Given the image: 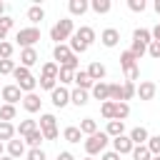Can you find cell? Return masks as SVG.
Masks as SVG:
<instances>
[{"label": "cell", "mask_w": 160, "mask_h": 160, "mask_svg": "<svg viewBox=\"0 0 160 160\" xmlns=\"http://www.w3.org/2000/svg\"><path fill=\"white\" fill-rule=\"evenodd\" d=\"M45 138H42V132H40V128L38 130H32L30 135H25V145H30V148H40V142H42Z\"/></svg>", "instance_id": "836d02e7"}, {"label": "cell", "mask_w": 160, "mask_h": 160, "mask_svg": "<svg viewBox=\"0 0 160 160\" xmlns=\"http://www.w3.org/2000/svg\"><path fill=\"white\" fill-rule=\"evenodd\" d=\"M72 35H75V38H78V40H80L85 48H90V45L95 42V30H92L90 25H80V28H78Z\"/></svg>", "instance_id": "30bf717a"}, {"label": "cell", "mask_w": 160, "mask_h": 160, "mask_svg": "<svg viewBox=\"0 0 160 160\" xmlns=\"http://www.w3.org/2000/svg\"><path fill=\"white\" fill-rule=\"evenodd\" d=\"M100 115H102L105 120H112V118H115V102H112V100H105V102L100 105Z\"/></svg>", "instance_id": "e575fe53"}, {"label": "cell", "mask_w": 160, "mask_h": 160, "mask_svg": "<svg viewBox=\"0 0 160 160\" xmlns=\"http://www.w3.org/2000/svg\"><path fill=\"white\" fill-rule=\"evenodd\" d=\"M110 142H112V150H115L118 155H130V152H132V148H135V145H132V140H130L128 135H118V138H112Z\"/></svg>", "instance_id": "52a82bcc"}, {"label": "cell", "mask_w": 160, "mask_h": 160, "mask_svg": "<svg viewBox=\"0 0 160 160\" xmlns=\"http://www.w3.org/2000/svg\"><path fill=\"white\" fill-rule=\"evenodd\" d=\"M58 72H60V65H58V62H45V65H42V75H45V78H55V80H58Z\"/></svg>", "instance_id": "f35d334b"}, {"label": "cell", "mask_w": 160, "mask_h": 160, "mask_svg": "<svg viewBox=\"0 0 160 160\" xmlns=\"http://www.w3.org/2000/svg\"><path fill=\"white\" fill-rule=\"evenodd\" d=\"M130 52H132V55L140 60V58L148 52V45H142V42H135V40H132V45H130Z\"/></svg>", "instance_id": "ee69618b"}, {"label": "cell", "mask_w": 160, "mask_h": 160, "mask_svg": "<svg viewBox=\"0 0 160 160\" xmlns=\"http://www.w3.org/2000/svg\"><path fill=\"white\" fill-rule=\"evenodd\" d=\"M108 142H110V138L102 132V130H98L95 135H90L88 140H85V152L92 158V155H102L105 152V148H108Z\"/></svg>", "instance_id": "3957f363"}, {"label": "cell", "mask_w": 160, "mask_h": 160, "mask_svg": "<svg viewBox=\"0 0 160 160\" xmlns=\"http://www.w3.org/2000/svg\"><path fill=\"white\" fill-rule=\"evenodd\" d=\"M72 82L78 85V90H85V92H88V90H92V85H95V82L90 80L88 70H78V72L72 75Z\"/></svg>", "instance_id": "7c38bea8"}, {"label": "cell", "mask_w": 160, "mask_h": 160, "mask_svg": "<svg viewBox=\"0 0 160 160\" xmlns=\"http://www.w3.org/2000/svg\"><path fill=\"white\" fill-rule=\"evenodd\" d=\"M128 8H130L132 12H145L148 2H145V0H128Z\"/></svg>", "instance_id": "bcb514c9"}, {"label": "cell", "mask_w": 160, "mask_h": 160, "mask_svg": "<svg viewBox=\"0 0 160 160\" xmlns=\"http://www.w3.org/2000/svg\"><path fill=\"white\" fill-rule=\"evenodd\" d=\"M40 105H42V100H40L38 92H28V95H22V108H25L28 112H38Z\"/></svg>", "instance_id": "5bb4252c"}, {"label": "cell", "mask_w": 160, "mask_h": 160, "mask_svg": "<svg viewBox=\"0 0 160 160\" xmlns=\"http://www.w3.org/2000/svg\"><path fill=\"white\" fill-rule=\"evenodd\" d=\"M120 68L128 72V70H132V68H138V58L130 52V50H125V52H120Z\"/></svg>", "instance_id": "44dd1931"}, {"label": "cell", "mask_w": 160, "mask_h": 160, "mask_svg": "<svg viewBox=\"0 0 160 160\" xmlns=\"http://www.w3.org/2000/svg\"><path fill=\"white\" fill-rule=\"evenodd\" d=\"M35 62H38V50H35V48H22V50H20V65L30 70Z\"/></svg>", "instance_id": "4fadbf2b"}, {"label": "cell", "mask_w": 160, "mask_h": 160, "mask_svg": "<svg viewBox=\"0 0 160 160\" xmlns=\"http://www.w3.org/2000/svg\"><path fill=\"white\" fill-rule=\"evenodd\" d=\"M15 115H18V110H15V105H0V120L2 122H10V120H15Z\"/></svg>", "instance_id": "1f68e13d"}, {"label": "cell", "mask_w": 160, "mask_h": 160, "mask_svg": "<svg viewBox=\"0 0 160 160\" xmlns=\"http://www.w3.org/2000/svg\"><path fill=\"white\" fill-rule=\"evenodd\" d=\"M128 115H130V105H128V102H115V118H112V120L125 122Z\"/></svg>", "instance_id": "d6a6232c"}, {"label": "cell", "mask_w": 160, "mask_h": 160, "mask_svg": "<svg viewBox=\"0 0 160 160\" xmlns=\"http://www.w3.org/2000/svg\"><path fill=\"white\" fill-rule=\"evenodd\" d=\"M145 148L150 150V155H160V135H150L148 142H145Z\"/></svg>", "instance_id": "8d00e7d4"}, {"label": "cell", "mask_w": 160, "mask_h": 160, "mask_svg": "<svg viewBox=\"0 0 160 160\" xmlns=\"http://www.w3.org/2000/svg\"><path fill=\"white\" fill-rule=\"evenodd\" d=\"M100 160H120V155H118L115 150H105V152L100 155Z\"/></svg>", "instance_id": "f907efd6"}, {"label": "cell", "mask_w": 160, "mask_h": 160, "mask_svg": "<svg viewBox=\"0 0 160 160\" xmlns=\"http://www.w3.org/2000/svg\"><path fill=\"white\" fill-rule=\"evenodd\" d=\"M68 10H70V15H85L90 10V2L88 0H70L68 2Z\"/></svg>", "instance_id": "ffe728a7"}, {"label": "cell", "mask_w": 160, "mask_h": 160, "mask_svg": "<svg viewBox=\"0 0 160 160\" xmlns=\"http://www.w3.org/2000/svg\"><path fill=\"white\" fill-rule=\"evenodd\" d=\"M70 55H72V52H70L68 42H60V45H55V48H52V58H55V62H58V65H60L65 58H70Z\"/></svg>", "instance_id": "484cf974"}, {"label": "cell", "mask_w": 160, "mask_h": 160, "mask_svg": "<svg viewBox=\"0 0 160 160\" xmlns=\"http://www.w3.org/2000/svg\"><path fill=\"white\" fill-rule=\"evenodd\" d=\"M110 8H112V2H110V0H90V10H92V12H98V15L110 12Z\"/></svg>", "instance_id": "f1b7e54d"}, {"label": "cell", "mask_w": 160, "mask_h": 160, "mask_svg": "<svg viewBox=\"0 0 160 160\" xmlns=\"http://www.w3.org/2000/svg\"><path fill=\"white\" fill-rule=\"evenodd\" d=\"M70 102L78 105V108H82V105L90 102V95H88L85 90H78V88H75V90H70Z\"/></svg>", "instance_id": "7402d4cb"}, {"label": "cell", "mask_w": 160, "mask_h": 160, "mask_svg": "<svg viewBox=\"0 0 160 160\" xmlns=\"http://www.w3.org/2000/svg\"><path fill=\"white\" fill-rule=\"evenodd\" d=\"M25 160H45V150H40V148H30V150L25 152Z\"/></svg>", "instance_id": "f6af8a7d"}, {"label": "cell", "mask_w": 160, "mask_h": 160, "mask_svg": "<svg viewBox=\"0 0 160 160\" xmlns=\"http://www.w3.org/2000/svg\"><path fill=\"white\" fill-rule=\"evenodd\" d=\"M135 98V82H122V102H128V100H132Z\"/></svg>", "instance_id": "b9f144b4"}, {"label": "cell", "mask_w": 160, "mask_h": 160, "mask_svg": "<svg viewBox=\"0 0 160 160\" xmlns=\"http://www.w3.org/2000/svg\"><path fill=\"white\" fill-rule=\"evenodd\" d=\"M148 55L155 58V60H160V42H158V40H152V42L148 45Z\"/></svg>", "instance_id": "681fc988"}, {"label": "cell", "mask_w": 160, "mask_h": 160, "mask_svg": "<svg viewBox=\"0 0 160 160\" xmlns=\"http://www.w3.org/2000/svg\"><path fill=\"white\" fill-rule=\"evenodd\" d=\"M105 135H108L110 140H112V138H118V135H125V122H120V120H108Z\"/></svg>", "instance_id": "d6986e66"}, {"label": "cell", "mask_w": 160, "mask_h": 160, "mask_svg": "<svg viewBox=\"0 0 160 160\" xmlns=\"http://www.w3.org/2000/svg\"><path fill=\"white\" fill-rule=\"evenodd\" d=\"M90 92H92V98H95V100H100V102L110 100V85H108V82H102V80H100V82H95Z\"/></svg>", "instance_id": "9a60e30c"}, {"label": "cell", "mask_w": 160, "mask_h": 160, "mask_svg": "<svg viewBox=\"0 0 160 160\" xmlns=\"http://www.w3.org/2000/svg\"><path fill=\"white\" fill-rule=\"evenodd\" d=\"M58 160H75V155L68 152V150H62V152H58Z\"/></svg>", "instance_id": "816d5d0a"}, {"label": "cell", "mask_w": 160, "mask_h": 160, "mask_svg": "<svg viewBox=\"0 0 160 160\" xmlns=\"http://www.w3.org/2000/svg\"><path fill=\"white\" fill-rule=\"evenodd\" d=\"M0 95H2V100H5L8 105H15V102H20V100H22V90H20L15 82H10V85H2Z\"/></svg>", "instance_id": "8992f818"}, {"label": "cell", "mask_w": 160, "mask_h": 160, "mask_svg": "<svg viewBox=\"0 0 160 160\" xmlns=\"http://www.w3.org/2000/svg\"><path fill=\"white\" fill-rule=\"evenodd\" d=\"M62 138H65L68 142H72V145H75V142H80V140H82V132H80V128H78V125H68V128L62 130Z\"/></svg>", "instance_id": "cb8c5ba5"}, {"label": "cell", "mask_w": 160, "mask_h": 160, "mask_svg": "<svg viewBox=\"0 0 160 160\" xmlns=\"http://www.w3.org/2000/svg\"><path fill=\"white\" fill-rule=\"evenodd\" d=\"M0 160H12V158H10V155H2V158H0Z\"/></svg>", "instance_id": "6f0895ef"}, {"label": "cell", "mask_w": 160, "mask_h": 160, "mask_svg": "<svg viewBox=\"0 0 160 160\" xmlns=\"http://www.w3.org/2000/svg\"><path fill=\"white\" fill-rule=\"evenodd\" d=\"M28 20H30L32 28H35L40 20H45V10H42L40 5H30V8H28Z\"/></svg>", "instance_id": "d4e9b609"}, {"label": "cell", "mask_w": 160, "mask_h": 160, "mask_svg": "<svg viewBox=\"0 0 160 160\" xmlns=\"http://www.w3.org/2000/svg\"><path fill=\"white\" fill-rule=\"evenodd\" d=\"M152 8H155V12L160 15V0H155V2H152Z\"/></svg>", "instance_id": "db71d44e"}, {"label": "cell", "mask_w": 160, "mask_h": 160, "mask_svg": "<svg viewBox=\"0 0 160 160\" xmlns=\"http://www.w3.org/2000/svg\"><path fill=\"white\" fill-rule=\"evenodd\" d=\"M38 85H40L42 90H50V92H52V90L58 88V80H55V78H45V75H40V80H38Z\"/></svg>", "instance_id": "ab89813d"}, {"label": "cell", "mask_w": 160, "mask_h": 160, "mask_svg": "<svg viewBox=\"0 0 160 160\" xmlns=\"http://www.w3.org/2000/svg\"><path fill=\"white\" fill-rule=\"evenodd\" d=\"M2 15H5V2L0 0V18H2Z\"/></svg>", "instance_id": "11a10c76"}, {"label": "cell", "mask_w": 160, "mask_h": 160, "mask_svg": "<svg viewBox=\"0 0 160 160\" xmlns=\"http://www.w3.org/2000/svg\"><path fill=\"white\" fill-rule=\"evenodd\" d=\"M25 152H28V150H25V140H15V138H12V140L8 142V155H10L12 160L22 158Z\"/></svg>", "instance_id": "2e32d148"}, {"label": "cell", "mask_w": 160, "mask_h": 160, "mask_svg": "<svg viewBox=\"0 0 160 160\" xmlns=\"http://www.w3.org/2000/svg\"><path fill=\"white\" fill-rule=\"evenodd\" d=\"M100 42H102L105 48H115V45L120 42V30H118V28H105V30L100 32Z\"/></svg>", "instance_id": "8fae6325"}, {"label": "cell", "mask_w": 160, "mask_h": 160, "mask_svg": "<svg viewBox=\"0 0 160 160\" xmlns=\"http://www.w3.org/2000/svg\"><path fill=\"white\" fill-rule=\"evenodd\" d=\"M78 128H80V132H82V135H88V138H90V135H95V132H98V122H95V120H92V118H82V120H80V125H78Z\"/></svg>", "instance_id": "4316f807"}, {"label": "cell", "mask_w": 160, "mask_h": 160, "mask_svg": "<svg viewBox=\"0 0 160 160\" xmlns=\"http://www.w3.org/2000/svg\"><path fill=\"white\" fill-rule=\"evenodd\" d=\"M130 155H132V160H150V158H152V155H150V150H148L145 145H135Z\"/></svg>", "instance_id": "d590c367"}, {"label": "cell", "mask_w": 160, "mask_h": 160, "mask_svg": "<svg viewBox=\"0 0 160 160\" xmlns=\"http://www.w3.org/2000/svg\"><path fill=\"white\" fill-rule=\"evenodd\" d=\"M12 50H15V45L12 42H0V60H10L12 58Z\"/></svg>", "instance_id": "7bdbcfd3"}, {"label": "cell", "mask_w": 160, "mask_h": 160, "mask_svg": "<svg viewBox=\"0 0 160 160\" xmlns=\"http://www.w3.org/2000/svg\"><path fill=\"white\" fill-rule=\"evenodd\" d=\"M32 130H38V122H35V120H20V122L15 125V132H18L20 138H25V135H30Z\"/></svg>", "instance_id": "603a6c76"}, {"label": "cell", "mask_w": 160, "mask_h": 160, "mask_svg": "<svg viewBox=\"0 0 160 160\" xmlns=\"http://www.w3.org/2000/svg\"><path fill=\"white\" fill-rule=\"evenodd\" d=\"M15 40H18V45L20 48H35V42L40 40V30L38 28H20L18 32H15Z\"/></svg>", "instance_id": "277c9868"}, {"label": "cell", "mask_w": 160, "mask_h": 160, "mask_svg": "<svg viewBox=\"0 0 160 160\" xmlns=\"http://www.w3.org/2000/svg\"><path fill=\"white\" fill-rule=\"evenodd\" d=\"M12 138H15V125L0 120V142H10Z\"/></svg>", "instance_id": "83f0119b"}, {"label": "cell", "mask_w": 160, "mask_h": 160, "mask_svg": "<svg viewBox=\"0 0 160 160\" xmlns=\"http://www.w3.org/2000/svg\"><path fill=\"white\" fill-rule=\"evenodd\" d=\"M12 78H15V85L28 95V92H35V88H38V78L28 70V68H22V65H15V70H12Z\"/></svg>", "instance_id": "6da1fadb"}, {"label": "cell", "mask_w": 160, "mask_h": 160, "mask_svg": "<svg viewBox=\"0 0 160 160\" xmlns=\"http://www.w3.org/2000/svg\"><path fill=\"white\" fill-rule=\"evenodd\" d=\"M105 72H108V70H105V65H102L100 60L90 62V68H88V75H90V80H92V82H100V80L105 78Z\"/></svg>", "instance_id": "e0dca14e"}, {"label": "cell", "mask_w": 160, "mask_h": 160, "mask_svg": "<svg viewBox=\"0 0 160 160\" xmlns=\"http://www.w3.org/2000/svg\"><path fill=\"white\" fill-rule=\"evenodd\" d=\"M0 90H2V88H0ZM0 98H2V95H0Z\"/></svg>", "instance_id": "94428289"}, {"label": "cell", "mask_w": 160, "mask_h": 160, "mask_svg": "<svg viewBox=\"0 0 160 160\" xmlns=\"http://www.w3.org/2000/svg\"><path fill=\"white\" fill-rule=\"evenodd\" d=\"M72 75H75V72H70V70H62V68H60V72H58V80H60V85L65 88L68 82H72Z\"/></svg>", "instance_id": "c3c4849f"}, {"label": "cell", "mask_w": 160, "mask_h": 160, "mask_svg": "<svg viewBox=\"0 0 160 160\" xmlns=\"http://www.w3.org/2000/svg\"><path fill=\"white\" fill-rule=\"evenodd\" d=\"M82 160H95V158H90V155H88V158H82Z\"/></svg>", "instance_id": "91938a15"}, {"label": "cell", "mask_w": 160, "mask_h": 160, "mask_svg": "<svg viewBox=\"0 0 160 160\" xmlns=\"http://www.w3.org/2000/svg\"><path fill=\"white\" fill-rule=\"evenodd\" d=\"M2 155H5V145L0 142V158H2Z\"/></svg>", "instance_id": "9f6ffc18"}, {"label": "cell", "mask_w": 160, "mask_h": 160, "mask_svg": "<svg viewBox=\"0 0 160 160\" xmlns=\"http://www.w3.org/2000/svg\"><path fill=\"white\" fill-rule=\"evenodd\" d=\"M150 35H152V40H158V42H160V22H158V25L150 30Z\"/></svg>", "instance_id": "f5cc1de1"}, {"label": "cell", "mask_w": 160, "mask_h": 160, "mask_svg": "<svg viewBox=\"0 0 160 160\" xmlns=\"http://www.w3.org/2000/svg\"><path fill=\"white\" fill-rule=\"evenodd\" d=\"M150 160H160V155H152V158H150Z\"/></svg>", "instance_id": "680465c9"}, {"label": "cell", "mask_w": 160, "mask_h": 160, "mask_svg": "<svg viewBox=\"0 0 160 160\" xmlns=\"http://www.w3.org/2000/svg\"><path fill=\"white\" fill-rule=\"evenodd\" d=\"M132 40L135 42H142V45H150L152 42V35H150L148 28H138V30H132Z\"/></svg>", "instance_id": "f546056e"}, {"label": "cell", "mask_w": 160, "mask_h": 160, "mask_svg": "<svg viewBox=\"0 0 160 160\" xmlns=\"http://www.w3.org/2000/svg\"><path fill=\"white\" fill-rule=\"evenodd\" d=\"M40 132H42L45 140H55V138L60 135V132H58V118H55L52 112L40 115Z\"/></svg>", "instance_id": "5b68a950"}, {"label": "cell", "mask_w": 160, "mask_h": 160, "mask_svg": "<svg viewBox=\"0 0 160 160\" xmlns=\"http://www.w3.org/2000/svg\"><path fill=\"white\" fill-rule=\"evenodd\" d=\"M155 92H158V85H155L152 80H142V82L135 88V95H138L140 100H152Z\"/></svg>", "instance_id": "ba28073f"}, {"label": "cell", "mask_w": 160, "mask_h": 160, "mask_svg": "<svg viewBox=\"0 0 160 160\" xmlns=\"http://www.w3.org/2000/svg\"><path fill=\"white\" fill-rule=\"evenodd\" d=\"M60 68H62V70H70V72H78V70H80V58H78V55H70V58H65V60L60 62Z\"/></svg>", "instance_id": "4dcf8cb0"}, {"label": "cell", "mask_w": 160, "mask_h": 160, "mask_svg": "<svg viewBox=\"0 0 160 160\" xmlns=\"http://www.w3.org/2000/svg\"><path fill=\"white\" fill-rule=\"evenodd\" d=\"M72 32H75L72 20H70V18H60V20L50 28V40H55V45H60V42L70 40V38H72Z\"/></svg>", "instance_id": "7a4b0ae2"}, {"label": "cell", "mask_w": 160, "mask_h": 160, "mask_svg": "<svg viewBox=\"0 0 160 160\" xmlns=\"http://www.w3.org/2000/svg\"><path fill=\"white\" fill-rule=\"evenodd\" d=\"M10 28H12V18L10 15H2L0 18V42H5V35H8Z\"/></svg>", "instance_id": "74e56055"}, {"label": "cell", "mask_w": 160, "mask_h": 160, "mask_svg": "<svg viewBox=\"0 0 160 160\" xmlns=\"http://www.w3.org/2000/svg\"><path fill=\"white\" fill-rule=\"evenodd\" d=\"M110 100L112 102H122V85L120 82H112L110 85Z\"/></svg>", "instance_id": "60d3db41"}, {"label": "cell", "mask_w": 160, "mask_h": 160, "mask_svg": "<svg viewBox=\"0 0 160 160\" xmlns=\"http://www.w3.org/2000/svg\"><path fill=\"white\" fill-rule=\"evenodd\" d=\"M50 102H52L55 108H65V105L70 102V90L62 88V85H58V88L50 92Z\"/></svg>", "instance_id": "9c48e42d"}, {"label": "cell", "mask_w": 160, "mask_h": 160, "mask_svg": "<svg viewBox=\"0 0 160 160\" xmlns=\"http://www.w3.org/2000/svg\"><path fill=\"white\" fill-rule=\"evenodd\" d=\"M15 60H0V75H12Z\"/></svg>", "instance_id": "7dc6e473"}, {"label": "cell", "mask_w": 160, "mask_h": 160, "mask_svg": "<svg viewBox=\"0 0 160 160\" xmlns=\"http://www.w3.org/2000/svg\"><path fill=\"white\" fill-rule=\"evenodd\" d=\"M130 140H132V145H145L148 142V138H150V132L142 128V125H138V128H132L130 130V135H128Z\"/></svg>", "instance_id": "ac0fdd59"}]
</instances>
